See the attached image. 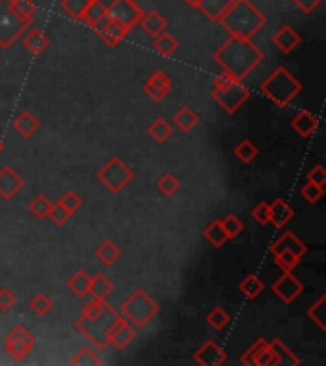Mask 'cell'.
<instances>
[{"label": "cell", "mask_w": 326, "mask_h": 366, "mask_svg": "<svg viewBox=\"0 0 326 366\" xmlns=\"http://www.w3.org/2000/svg\"><path fill=\"white\" fill-rule=\"evenodd\" d=\"M264 60V52L252 42V38H240V36H229L214 52V62L235 81H244L250 73L256 71Z\"/></svg>", "instance_id": "cell-1"}, {"label": "cell", "mask_w": 326, "mask_h": 366, "mask_svg": "<svg viewBox=\"0 0 326 366\" xmlns=\"http://www.w3.org/2000/svg\"><path fill=\"white\" fill-rule=\"evenodd\" d=\"M218 23L231 36L252 38L267 23V18L250 0H235Z\"/></svg>", "instance_id": "cell-2"}, {"label": "cell", "mask_w": 326, "mask_h": 366, "mask_svg": "<svg viewBox=\"0 0 326 366\" xmlns=\"http://www.w3.org/2000/svg\"><path fill=\"white\" fill-rule=\"evenodd\" d=\"M262 94L265 98H269L275 105L286 107L290 105L294 99L301 94V82L292 75L286 67H277L264 82H262Z\"/></svg>", "instance_id": "cell-3"}, {"label": "cell", "mask_w": 326, "mask_h": 366, "mask_svg": "<svg viewBox=\"0 0 326 366\" xmlns=\"http://www.w3.org/2000/svg\"><path fill=\"white\" fill-rule=\"evenodd\" d=\"M159 304L145 290L138 288L121 307V317L132 322L136 328H143L159 315Z\"/></svg>", "instance_id": "cell-4"}, {"label": "cell", "mask_w": 326, "mask_h": 366, "mask_svg": "<svg viewBox=\"0 0 326 366\" xmlns=\"http://www.w3.org/2000/svg\"><path fill=\"white\" fill-rule=\"evenodd\" d=\"M33 19L19 16L12 0H0V48L8 50L31 27Z\"/></svg>", "instance_id": "cell-5"}, {"label": "cell", "mask_w": 326, "mask_h": 366, "mask_svg": "<svg viewBox=\"0 0 326 366\" xmlns=\"http://www.w3.org/2000/svg\"><path fill=\"white\" fill-rule=\"evenodd\" d=\"M116 319H118V313L113 311V307H109L105 315L96 319V321H90V319L80 317L79 321L75 322V328L84 338H88V341L94 348L99 349V351H105L109 348V330L115 324Z\"/></svg>", "instance_id": "cell-6"}, {"label": "cell", "mask_w": 326, "mask_h": 366, "mask_svg": "<svg viewBox=\"0 0 326 366\" xmlns=\"http://www.w3.org/2000/svg\"><path fill=\"white\" fill-rule=\"evenodd\" d=\"M97 179L107 187L111 193H121L128 187L134 181V170L124 164L121 157H113L111 161H107L103 168L97 172Z\"/></svg>", "instance_id": "cell-7"}, {"label": "cell", "mask_w": 326, "mask_h": 366, "mask_svg": "<svg viewBox=\"0 0 326 366\" xmlns=\"http://www.w3.org/2000/svg\"><path fill=\"white\" fill-rule=\"evenodd\" d=\"M212 99L225 113L233 115L250 99V90L242 84V81H233L223 88H212Z\"/></svg>", "instance_id": "cell-8"}, {"label": "cell", "mask_w": 326, "mask_h": 366, "mask_svg": "<svg viewBox=\"0 0 326 366\" xmlns=\"http://www.w3.org/2000/svg\"><path fill=\"white\" fill-rule=\"evenodd\" d=\"M33 348H35V336L23 324H18L16 328H12L4 338V349H6L10 358L16 361V363L25 361L31 355Z\"/></svg>", "instance_id": "cell-9"}, {"label": "cell", "mask_w": 326, "mask_h": 366, "mask_svg": "<svg viewBox=\"0 0 326 366\" xmlns=\"http://www.w3.org/2000/svg\"><path fill=\"white\" fill-rule=\"evenodd\" d=\"M273 292L275 296L281 300L282 304L290 305L292 302H296L303 290H305V285L301 283L300 278H296L292 275V271H282V275L273 283Z\"/></svg>", "instance_id": "cell-10"}, {"label": "cell", "mask_w": 326, "mask_h": 366, "mask_svg": "<svg viewBox=\"0 0 326 366\" xmlns=\"http://www.w3.org/2000/svg\"><path fill=\"white\" fill-rule=\"evenodd\" d=\"M107 16L111 19H115L118 21L121 25L128 29V31H132L138 23H140L141 16H143V10L134 2V0H118L116 2V6L107 12Z\"/></svg>", "instance_id": "cell-11"}, {"label": "cell", "mask_w": 326, "mask_h": 366, "mask_svg": "<svg viewBox=\"0 0 326 366\" xmlns=\"http://www.w3.org/2000/svg\"><path fill=\"white\" fill-rule=\"evenodd\" d=\"M136 338H138L136 326L132 322L126 321L124 317H121V313H118V319L109 330V345H113L115 349H126L128 345H132Z\"/></svg>", "instance_id": "cell-12"}, {"label": "cell", "mask_w": 326, "mask_h": 366, "mask_svg": "<svg viewBox=\"0 0 326 366\" xmlns=\"http://www.w3.org/2000/svg\"><path fill=\"white\" fill-rule=\"evenodd\" d=\"M143 92L153 101H164L168 98V94L172 92V79H170V75L166 71H155L147 79V82H145Z\"/></svg>", "instance_id": "cell-13"}, {"label": "cell", "mask_w": 326, "mask_h": 366, "mask_svg": "<svg viewBox=\"0 0 326 366\" xmlns=\"http://www.w3.org/2000/svg\"><path fill=\"white\" fill-rule=\"evenodd\" d=\"M25 181L19 176L14 166H4L0 168V198L12 200L23 189Z\"/></svg>", "instance_id": "cell-14"}, {"label": "cell", "mask_w": 326, "mask_h": 366, "mask_svg": "<svg viewBox=\"0 0 326 366\" xmlns=\"http://www.w3.org/2000/svg\"><path fill=\"white\" fill-rule=\"evenodd\" d=\"M94 29H96L97 35L101 36L109 46H118L124 38L128 36V33H130L124 25H121L118 21L111 19L109 16H105V18L101 19Z\"/></svg>", "instance_id": "cell-15"}, {"label": "cell", "mask_w": 326, "mask_h": 366, "mask_svg": "<svg viewBox=\"0 0 326 366\" xmlns=\"http://www.w3.org/2000/svg\"><path fill=\"white\" fill-rule=\"evenodd\" d=\"M195 361H197L199 365L204 366H220L227 361V353H225V349L218 345L214 339H208L204 345L197 349Z\"/></svg>", "instance_id": "cell-16"}, {"label": "cell", "mask_w": 326, "mask_h": 366, "mask_svg": "<svg viewBox=\"0 0 326 366\" xmlns=\"http://www.w3.org/2000/svg\"><path fill=\"white\" fill-rule=\"evenodd\" d=\"M273 44L277 50H281L282 54H292L298 46L301 44V36L292 25H282L275 31Z\"/></svg>", "instance_id": "cell-17"}, {"label": "cell", "mask_w": 326, "mask_h": 366, "mask_svg": "<svg viewBox=\"0 0 326 366\" xmlns=\"http://www.w3.org/2000/svg\"><path fill=\"white\" fill-rule=\"evenodd\" d=\"M138 25L143 29V33H147L151 38H155V36H159L160 33L166 31L168 21L159 10H151V12H143Z\"/></svg>", "instance_id": "cell-18"}, {"label": "cell", "mask_w": 326, "mask_h": 366, "mask_svg": "<svg viewBox=\"0 0 326 366\" xmlns=\"http://www.w3.org/2000/svg\"><path fill=\"white\" fill-rule=\"evenodd\" d=\"M292 130L301 138H311L317 132L318 128V118L311 111H300L298 115L292 118Z\"/></svg>", "instance_id": "cell-19"}, {"label": "cell", "mask_w": 326, "mask_h": 366, "mask_svg": "<svg viewBox=\"0 0 326 366\" xmlns=\"http://www.w3.org/2000/svg\"><path fill=\"white\" fill-rule=\"evenodd\" d=\"M27 35L23 38V48H25L29 54L40 55L45 54L50 46V38L46 35L42 29H27Z\"/></svg>", "instance_id": "cell-20"}, {"label": "cell", "mask_w": 326, "mask_h": 366, "mask_svg": "<svg viewBox=\"0 0 326 366\" xmlns=\"http://www.w3.org/2000/svg\"><path fill=\"white\" fill-rule=\"evenodd\" d=\"M279 250H290L294 252L298 258H303V256L308 254V246H305V244H303V242H301L292 231H284L281 237L273 242V246H271V254Z\"/></svg>", "instance_id": "cell-21"}, {"label": "cell", "mask_w": 326, "mask_h": 366, "mask_svg": "<svg viewBox=\"0 0 326 366\" xmlns=\"http://www.w3.org/2000/svg\"><path fill=\"white\" fill-rule=\"evenodd\" d=\"M269 218H271L269 224H273L277 229H282L294 218V210L286 200L275 198L273 202H269Z\"/></svg>", "instance_id": "cell-22"}, {"label": "cell", "mask_w": 326, "mask_h": 366, "mask_svg": "<svg viewBox=\"0 0 326 366\" xmlns=\"http://www.w3.org/2000/svg\"><path fill=\"white\" fill-rule=\"evenodd\" d=\"M14 128H16V132H18L23 140H29V138H33V135L38 132L40 120H38V116L33 115L31 111H21V113L16 116V120H14Z\"/></svg>", "instance_id": "cell-23"}, {"label": "cell", "mask_w": 326, "mask_h": 366, "mask_svg": "<svg viewBox=\"0 0 326 366\" xmlns=\"http://www.w3.org/2000/svg\"><path fill=\"white\" fill-rule=\"evenodd\" d=\"M235 0H201L199 12H203L204 18L210 21H220L221 16L229 10Z\"/></svg>", "instance_id": "cell-24"}, {"label": "cell", "mask_w": 326, "mask_h": 366, "mask_svg": "<svg viewBox=\"0 0 326 366\" xmlns=\"http://www.w3.org/2000/svg\"><path fill=\"white\" fill-rule=\"evenodd\" d=\"M123 256V252H121V246L116 244L115 241H111V239H107L103 241L99 246L96 248V258L107 265V267H111V265H115L116 261L121 259Z\"/></svg>", "instance_id": "cell-25"}, {"label": "cell", "mask_w": 326, "mask_h": 366, "mask_svg": "<svg viewBox=\"0 0 326 366\" xmlns=\"http://www.w3.org/2000/svg\"><path fill=\"white\" fill-rule=\"evenodd\" d=\"M113 290H115V285L109 280L107 275L103 273H97L94 277H90V290L88 294L92 298H97V300H107L109 296L113 294Z\"/></svg>", "instance_id": "cell-26"}, {"label": "cell", "mask_w": 326, "mask_h": 366, "mask_svg": "<svg viewBox=\"0 0 326 366\" xmlns=\"http://www.w3.org/2000/svg\"><path fill=\"white\" fill-rule=\"evenodd\" d=\"M172 125L176 126L177 130H181V132H191L199 125V115H197L195 109L186 105V107L177 109L176 115L172 116Z\"/></svg>", "instance_id": "cell-27"}, {"label": "cell", "mask_w": 326, "mask_h": 366, "mask_svg": "<svg viewBox=\"0 0 326 366\" xmlns=\"http://www.w3.org/2000/svg\"><path fill=\"white\" fill-rule=\"evenodd\" d=\"M177 48H179V40H177L176 36H172L170 33H166V31L153 38V50H155L159 55L170 57V55H174V52H176Z\"/></svg>", "instance_id": "cell-28"}, {"label": "cell", "mask_w": 326, "mask_h": 366, "mask_svg": "<svg viewBox=\"0 0 326 366\" xmlns=\"http://www.w3.org/2000/svg\"><path fill=\"white\" fill-rule=\"evenodd\" d=\"M238 290H240V294L244 296L247 300H256V298H260L265 292V285L258 275H248V277L240 280Z\"/></svg>", "instance_id": "cell-29"}, {"label": "cell", "mask_w": 326, "mask_h": 366, "mask_svg": "<svg viewBox=\"0 0 326 366\" xmlns=\"http://www.w3.org/2000/svg\"><path fill=\"white\" fill-rule=\"evenodd\" d=\"M269 348L273 349L275 355L279 358V365L281 366H298L301 365L300 357L296 355V353H292L290 349L286 348L284 343H282L281 339H271L269 341Z\"/></svg>", "instance_id": "cell-30"}, {"label": "cell", "mask_w": 326, "mask_h": 366, "mask_svg": "<svg viewBox=\"0 0 326 366\" xmlns=\"http://www.w3.org/2000/svg\"><path fill=\"white\" fill-rule=\"evenodd\" d=\"M203 237H204V241L210 242L214 248H221L225 242L229 241V239H227V235H225V231H223V225H221L220 220H214V222H210L208 227L203 231Z\"/></svg>", "instance_id": "cell-31"}, {"label": "cell", "mask_w": 326, "mask_h": 366, "mask_svg": "<svg viewBox=\"0 0 326 366\" xmlns=\"http://www.w3.org/2000/svg\"><path fill=\"white\" fill-rule=\"evenodd\" d=\"M67 288L73 292V296H77V298L82 300L84 296H88L90 275L84 269H80V271H77V273L67 280Z\"/></svg>", "instance_id": "cell-32"}, {"label": "cell", "mask_w": 326, "mask_h": 366, "mask_svg": "<svg viewBox=\"0 0 326 366\" xmlns=\"http://www.w3.org/2000/svg\"><path fill=\"white\" fill-rule=\"evenodd\" d=\"M179 189H181V181L172 172L162 174L159 181H157V191H159L162 197H174Z\"/></svg>", "instance_id": "cell-33"}, {"label": "cell", "mask_w": 326, "mask_h": 366, "mask_svg": "<svg viewBox=\"0 0 326 366\" xmlns=\"http://www.w3.org/2000/svg\"><path fill=\"white\" fill-rule=\"evenodd\" d=\"M107 16V10L97 2V0H90V4L84 10V14H82V18L80 21H84V23H88L90 27H96L97 23L101 21V19Z\"/></svg>", "instance_id": "cell-34"}, {"label": "cell", "mask_w": 326, "mask_h": 366, "mask_svg": "<svg viewBox=\"0 0 326 366\" xmlns=\"http://www.w3.org/2000/svg\"><path fill=\"white\" fill-rule=\"evenodd\" d=\"M149 135L157 143H164L174 135V128H172V125H168V120H164V118H157L149 126Z\"/></svg>", "instance_id": "cell-35"}, {"label": "cell", "mask_w": 326, "mask_h": 366, "mask_svg": "<svg viewBox=\"0 0 326 366\" xmlns=\"http://www.w3.org/2000/svg\"><path fill=\"white\" fill-rule=\"evenodd\" d=\"M275 265L281 269V271H294V269L300 265L301 258H298L294 252L290 250H279L273 252Z\"/></svg>", "instance_id": "cell-36"}, {"label": "cell", "mask_w": 326, "mask_h": 366, "mask_svg": "<svg viewBox=\"0 0 326 366\" xmlns=\"http://www.w3.org/2000/svg\"><path fill=\"white\" fill-rule=\"evenodd\" d=\"M50 208H52V200L46 197V195H36V197L31 198V202H29V212L35 215L36 220L48 218Z\"/></svg>", "instance_id": "cell-37"}, {"label": "cell", "mask_w": 326, "mask_h": 366, "mask_svg": "<svg viewBox=\"0 0 326 366\" xmlns=\"http://www.w3.org/2000/svg\"><path fill=\"white\" fill-rule=\"evenodd\" d=\"M233 155H235L240 162L250 164L252 161H256V157L260 155V149H258L256 145L250 142V140H242V142L238 143L237 147H235Z\"/></svg>", "instance_id": "cell-38"}, {"label": "cell", "mask_w": 326, "mask_h": 366, "mask_svg": "<svg viewBox=\"0 0 326 366\" xmlns=\"http://www.w3.org/2000/svg\"><path fill=\"white\" fill-rule=\"evenodd\" d=\"M109 309V305L105 304V300H97V298H92L88 304L82 307V315L84 319H90V321H96L99 317H103Z\"/></svg>", "instance_id": "cell-39"}, {"label": "cell", "mask_w": 326, "mask_h": 366, "mask_svg": "<svg viewBox=\"0 0 326 366\" xmlns=\"http://www.w3.org/2000/svg\"><path fill=\"white\" fill-rule=\"evenodd\" d=\"M29 307H31V311L35 313V315H38V317H46V315L53 309V302L52 298H48L45 292H40V294H36L31 298Z\"/></svg>", "instance_id": "cell-40"}, {"label": "cell", "mask_w": 326, "mask_h": 366, "mask_svg": "<svg viewBox=\"0 0 326 366\" xmlns=\"http://www.w3.org/2000/svg\"><path fill=\"white\" fill-rule=\"evenodd\" d=\"M206 322L210 324V328L220 332V330H223V328H227V324L231 322V317H229V313L225 311L223 307H214V309L208 313Z\"/></svg>", "instance_id": "cell-41"}, {"label": "cell", "mask_w": 326, "mask_h": 366, "mask_svg": "<svg viewBox=\"0 0 326 366\" xmlns=\"http://www.w3.org/2000/svg\"><path fill=\"white\" fill-rule=\"evenodd\" d=\"M71 366H84V365H92V366H99L101 365V358L97 357V353L92 348H82L79 353H75V357L69 361Z\"/></svg>", "instance_id": "cell-42"}, {"label": "cell", "mask_w": 326, "mask_h": 366, "mask_svg": "<svg viewBox=\"0 0 326 366\" xmlns=\"http://www.w3.org/2000/svg\"><path fill=\"white\" fill-rule=\"evenodd\" d=\"M221 225H223V231L227 235V239L233 241V239H237L238 235L242 233L244 229V224H242V220L235 214H227L223 220H220Z\"/></svg>", "instance_id": "cell-43"}, {"label": "cell", "mask_w": 326, "mask_h": 366, "mask_svg": "<svg viewBox=\"0 0 326 366\" xmlns=\"http://www.w3.org/2000/svg\"><path fill=\"white\" fill-rule=\"evenodd\" d=\"M325 305H326V296L323 294L318 298L315 304L311 305L308 309V317L311 319V322H315L321 330H326V324H325V317H323V313H325Z\"/></svg>", "instance_id": "cell-44"}, {"label": "cell", "mask_w": 326, "mask_h": 366, "mask_svg": "<svg viewBox=\"0 0 326 366\" xmlns=\"http://www.w3.org/2000/svg\"><path fill=\"white\" fill-rule=\"evenodd\" d=\"M90 4V0H62V10L73 19H79L82 18V14H84V10Z\"/></svg>", "instance_id": "cell-45"}, {"label": "cell", "mask_w": 326, "mask_h": 366, "mask_svg": "<svg viewBox=\"0 0 326 366\" xmlns=\"http://www.w3.org/2000/svg\"><path fill=\"white\" fill-rule=\"evenodd\" d=\"M252 365L256 366H279V358L275 355V351L269 348V341H267V345L262 348L258 351V355L252 361Z\"/></svg>", "instance_id": "cell-46"}, {"label": "cell", "mask_w": 326, "mask_h": 366, "mask_svg": "<svg viewBox=\"0 0 326 366\" xmlns=\"http://www.w3.org/2000/svg\"><path fill=\"white\" fill-rule=\"evenodd\" d=\"M71 212L65 208V206L58 200L55 205H52V208H50V214H48V218L52 220L53 225H58V227H62V225H65L67 222L71 220Z\"/></svg>", "instance_id": "cell-47"}, {"label": "cell", "mask_w": 326, "mask_h": 366, "mask_svg": "<svg viewBox=\"0 0 326 366\" xmlns=\"http://www.w3.org/2000/svg\"><path fill=\"white\" fill-rule=\"evenodd\" d=\"M323 195H325V189L321 185H315V183H309L308 181V185L301 187V197H303V200H308L309 205H317L318 200L323 198Z\"/></svg>", "instance_id": "cell-48"}, {"label": "cell", "mask_w": 326, "mask_h": 366, "mask_svg": "<svg viewBox=\"0 0 326 366\" xmlns=\"http://www.w3.org/2000/svg\"><path fill=\"white\" fill-rule=\"evenodd\" d=\"M60 202L69 210L71 214H75L77 210H80V206H82V197H80L79 193H75V191H67V193L60 198Z\"/></svg>", "instance_id": "cell-49"}, {"label": "cell", "mask_w": 326, "mask_h": 366, "mask_svg": "<svg viewBox=\"0 0 326 366\" xmlns=\"http://www.w3.org/2000/svg\"><path fill=\"white\" fill-rule=\"evenodd\" d=\"M12 4H14V8H16L19 16H23V18L27 19H33L36 12V6L33 0H12Z\"/></svg>", "instance_id": "cell-50"}, {"label": "cell", "mask_w": 326, "mask_h": 366, "mask_svg": "<svg viewBox=\"0 0 326 366\" xmlns=\"http://www.w3.org/2000/svg\"><path fill=\"white\" fill-rule=\"evenodd\" d=\"M309 183H315V185H321V187H325L326 183V170L323 168V164H315L313 168L309 170L308 176H305Z\"/></svg>", "instance_id": "cell-51"}, {"label": "cell", "mask_w": 326, "mask_h": 366, "mask_svg": "<svg viewBox=\"0 0 326 366\" xmlns=\"http://www.w3.org/2000/svg\"><path fill=\"white\" fill-rule=\"evenodd\" d=\"M14 305H16V294L10 288H0V311H12Z\"/></svg>", "instance_id": "cell-52"}, {"label": "cell", "mask_w": 326, "mask_h": 366, "mask_svg": "<svg viewBox=\"0 0 326 366\" xmlns=\"http://www.w3.org/2000/svg\"><path fill=\"white\" fill-rule=\"evenodd\" d=\"M252 218H254L260 225L269 224V222H271V218H269V202H260V205L254 206Z\"/></svg>", "instance_id": "cell-53"}, {"label": "cell", "mask_w": 326, "mask_h": 366, "mask_svg": "<svg viewBox=\"0 0 326 366\" xmlns=\"http://www.w3.org/2000/svg\"><path fill=\"white\" fill-rule=\"evenodd\" d=\"M265 345H267V341H265L264 338L258 339L256 343H254V345L248 349L247 353H244V355L240 357V363H242V365H252V361H254V357L258 355V351H260L262 348H265Z\"/></svg>", "instance_id": "cell-54"}, {"label": "cell", "mask_w": 326, "mask_h": 366, "mask_svg": "<svg viewBox=\"0 0 326 366\" xmlns=\"http://www.w3.org/2000/svg\"><path fill=\"white\" fill-rule=\"evenodd\" d=\"M298 8L303 12V14H311L313 10L317 8V6H321V2L323 0H292Z\"/></svg>", "instance_id": "cell-55"}, {"label": "cell", "mask_w": 326, "mask_h": 366, "mask_svg": "<svg viewBox=\"0 0 326 366\" xmlns=\"http://www.w3.org/2000/svg\"><path fill=\"white\" fill-rule=\"evenodd\" d=\"M97 2H99V4H101V6L109 12L113 6H116V2H118V0H97Z\"/></svg>", "instance_id": "cell-56"}, {"label": "cell", "mask_w": 326, "mask_h": 366, "mask_svg": "<svg viewBox=\"0 0 326 366\" xmlns=\"http://www.w3.org/2000/svg\"><path fill=\"white\" fill-rule=\"evenodd\" d=\"M184 2H186L189 8H195V10H199V4H201V0H184Z\"/></svg>", "instance_id": "cell-57"}, {"label": "cell", "mask_w": 326, "mask_h": 366, "mask_svg": "<svg viewBox=\"0 0 326 366\" xmlns=\"http://www.w3.org/2000/svg\"><path fill=\"white\" fill-rule=\"evenodd\" d=\"M0 151H2V142H0Z\"/></svg>", "instance_id": "cell-58"}]
</instances>
